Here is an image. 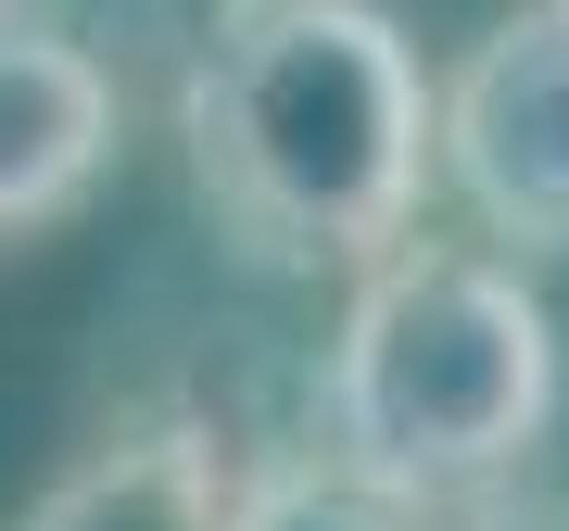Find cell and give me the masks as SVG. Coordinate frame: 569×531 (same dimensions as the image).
<instances>
[{
    "mask_svg": "<svg viewBox=\"0 0 569 531\" xmlns=\"http://www.w3.org/2000/svg\"><path fill=\"white\" fill-rule=\"evenodd\" d=\"M557 13H569V0H557Z\"/></svg>",
    "mask_w": 569,
    "mask_h": 531,
    "instance_id": "7",
    "label": "cell"
},
{
    "mask_svg": "<svg viewBox=\"0 0 569 531\" xmlns=\"http://www.w3.org/2000/svg\"><path fill=\"white\" fill-rule=\"evenodd\" d=\"M241 443L216 418H140L114 443H89L13 531H241Z\"/></svg>",
    "mask_w": 569,
    "mask_h": 531,
    "instance_id": "5",
    "label": "cell"
},
{
    "mask_svg": "<svg viewBox=\"0 0 569 531\" xmlns=\"http://www.w3.org/2000/svg\"><path fill=\"white\" fill-rule=\"evenodd\" d=\"M557 430V317L507 253L406 241L355 279L317 354V455L392 507H456Z\"/></svg>",
    "mask_w": 569,
    "mask_h": 531,
    "instance_id": "2",
    "label": "cell"
},
{
    "mask_svg": "<svg viewBox=\"0 0 569 531\" xmlns=\"http://www.w3.org/2000/svg\"><path fill=\"white\" fill-rule=\"evenodd\" d=\"M443 190L507 253H569V13L519 0L443 77Z\"/></svg>",
    "mask_w": 569,
    "mask_h": 531,
    "instance_id": "3",
    "label": "cell"
},
{
    "mask_svg": "<svg viewBox=\"0 0 569 531\" xmlns=\"http://www.w3.org/2000/svg\"><path fill=\"white\" fill-rule=\"evenodd\" d=\"M493 531H507V519H493Z\"/></svg>",
    "mask_w": 569,
    "mask_h": 531,
    "instance_id": "8",
    "label": "cell"
},
{
    "mask_svg": "<svg viewBox=\"0 0 569 531\" xmlns=\"http://www.w3.org/2000/svg\"><path fill=\"white\" fill-rule=\"evenodd\" d=\"M241 531H418V507H392L380 481H355L342 455H279V469H253L241 493Z\"/></svg>",
    "mask_w": 569,
    "mask_h": 531,
    "instance_id": "6",
    "label": "cell"
},
{
    "mask_svg": "<svg viewBox=\"0 0 569 531\" xmlns=\"http://www.w3.org/2000/svg\"><path fill=\"white\" fill-rule=\"evenodd\" d=\"M216 228L266 266H380L443 178V89L380 0H228L178 77Z\"/></svg>",
    "mask_w": 569,
    "mask_h": 531,
    "instance_id": "1",
    "label": "cell"
},
{
    "mask_svg": "<svg viewBox=\"0 0 569 531\" xmlns=\"http://www.w3.org/2000/svg\"><path fill=\"white\" fill-rule=\"evenodd\" d=\"M127 102H114V63L89 39H63L51 13L0 0V241H39L114 178Z\"/></svg>",
    "mask_w": 569,
    "mask_h": 531,
    "instance_id": "4",
    "label": "cell"
}]
</instances>
